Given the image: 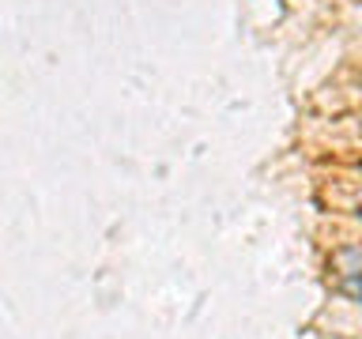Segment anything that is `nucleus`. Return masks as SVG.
<instances>
[{
	"label": "nucleus",
	"instance_id": "obj_1",
	"mask_svg": "<svg viewBox=\"0 0 362 339\" xmlns=\"http://www.w3.org/2000/svg\"><path fill=\"white\" fill-rule=\"evenodd\" d=\"M332 264L339 271V279L344 275H362V245H344L332 253Z\"/></svg>",
	"mask_w": 362,
	"mask_h": 339
},
{
	"label": "nucleus",
	"instance_id": "obj_2",
	"mask_svg": "<svg viewBox=\"0 0 362 339\" xmlns=\"http://www.w3.org/2000/svg\"><path fill=\"white\" fill-rule=\"evenodd\" d=\"M339 290H344L347 298L362 302V275H344V279H339Z\"/></svg>",
	"mask_w": 362,
	"mask_h": 339
}]
</instances>
